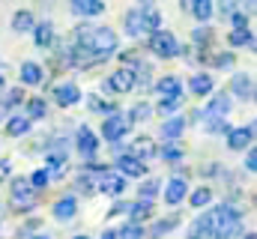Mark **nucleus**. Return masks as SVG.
Wrapping results in <instances>:
<instances>
[{"mask_svg": "<svg viewBox=\"0 0 257 239\" xmlns=\"http://www.w3.org/2000/svg\"><path fill=\"white\" fill-rule=\"evenodd\" d=\"M75 45H81L90 57L96 60V63H102V60H108L114 51H117V33L111 30V27H78L75 30Z\"/></svg>", "mask_w": 257, "mask_h": 239, "instance_id": "nucleus-1", "label": "nucleus"}, {"mask_svg": "<svg viewBox=\"0 0 257 239\" xmlns=\"http://www.w3.org/2000/svg\"><path fill=\"white\" fill-rule=\"evenodd\" d=\"M206 227H209V236L206 239H230L233 233H239V227H242V212L227 206V203H221V206L206 212Z\"/></svg>", "mask_w": 257, "mask_h": 239, "instance_id": "nucleus-2", "label": "nucleus"}, {"mask_svg": "<svg viewBox=\"0 0 257 239\" xmlns=\"http://www.w3.org/2000/svg\"><path fill=\"white\" fill-rule=\"evenodd\" d=\"M150 51H153L156 57H162V60L177 57V54H180L177 36H174L171 30H159V33H153V36H150Z\"/></svg>", "mask_w": 257, "mask_h": 239, "instance_id": "nucleus-3", "label": "nucleus"}, {"mask_svg": "<svg viewBox=\"0 0 257 239\" xmlns=\"http://www.w3.org/2000/svg\"><path fill=\"white\" fill-rule=\"evenodd\" d=\"M128 129H132V123H128L123 114H111V117L102 123V138L111 141V144H120L128 135Z\"/></svg>", "mask_w": 257, "mask_h": 239, "instance_id": "nucleus-4", "label": "nucleus"}, {"mask_svg": "<svg viewBox=\"0 0 257 239\" xmlns=\"http://www.w3.org/2000/svg\"><path fill=\"white\" fill-rule=\"evenodd\" d=\"M135 87V69H128V66H120L117 72H111V78H108V90L111 93H117V96H123Z\"/></svg>", "mask_w": 257, "mask_h": 239, "instance_id": "nucleus-5", "label": "nucleus"}, {"mask_svg": "<svg viewBox=\"0 0 257 239\" xmlns=\"http://www.w3.org/2000/svg\"><path fill=\"white\" fill-rule=\"evenodd\" d=\"M251 144H254V126H239V129H230V132H227V147H230L233 153L248 150Z\"/></svg>", "mask_w": 257, "mask_h": 239, "instance_id": "nucleus-6", "label": "nucleus"}, {"mask_svg": "<svg viewBox=\"0 0 257 239\" xmlns=\"http://www.w3.org/2000/svg\"><path fill=\"white\" fill-rule=\"evenodd\" d=\"M75 144H78V153H81V156H87V159H93V156H96V150H99V138H96V132H93V129H87V126H81V129H78Z\"/></svg>", "mask_w": 257, "mask_h": 239, "instance_id": "nucleus-7", "label": "nucleus"}, {"mask_svg": "<svg viewBox=\"0 0 257 239\" xmlns=\"http://www.w3.org/2000/svg\"><path fill=\"white\" fill-rule=\"evenodd\" d=\"M230 90L242 99V102H251L254 99V81H251V75L248 72H239V75H233V81H230Z\"/></svg>", "mask_w": 257, "mask_h": 239, "instance_id": "nucleus-8", "label": "nucleus"}, {"mask_svg": "<svg viewBox=\"0 0 257 239\" xmlns=\"http://www.w3.org/2000/svg\"><path fill=\"white\" fill-rule=\"evenodd\" d=\"M189 197V185H186V179L174 177L168 182V188H165V200H168V206H177V203H183Z\"/></svg>", "mask_w": 257, "mask_h": 239, "instance_id": "nucleus-9", "label": "nucleus"}, {"mask_svg": "<svg viewBox=\"0 0 257 239\" xmlns=\"http://www.w3.org/2000/svg\"><path fill=\"white\" fill-rule=\"evenodd\" d=\"M54 102H57L60 108H72V105L81 102V90H78L75 84H60V87L54 90Z\"/></svg>", "mask_w": 257, "mask_h": 239, "instance_id": "nucleus-10", "label": "nucleus"}, {"mask_svg": "<svg viewBox=\"0 0 257 239\" xmlns=\"http://www.w3.org/2000/svg\"><path fill=\"white\" fill-rule=\"evenodd\" d=\"M99 191H105V194H111V197H120L123 191H126V179L120 177V174H105V177L99 179Z\"/></svg>", "mask_w": 257, "mask_h": 239, "instance_id": "nucleus-11", "label": "nucleus"}, {"mask_svg": "<svg viewBox=\"0 0 257 239\" xmlns=\"http://www.w3.org/2000/svg\"><path fill=\"white\" fill-rule=\"evenodd\" d=\"M230 105H233V102H230V96H227V93H218V96H212V99H209V105H206V111H203V114H206V117H212V120H221L227 111H230Z\"/></svg>", "mask_w": 257, "mask_h": 239, "instance_id": "nucleus-12", "label": "nucleus"}, {"mask_svg": "<svg viewBox=\"0 0 257 239\" xmlns=\"http://www.w3.org/2000/svg\"><path fill=\"white\" fill-rule=\"evenodd\" d=\"M183 9L192 12L197 21H209L212 18V0H183Z\"/></svg>", "mask_w": 257, "mask_h": 239, "instance_id": "nucleus-13", "label": "nucleus"}, {"mask_svg": "<svg viewBox=\"0 0 257 239\" xmlns=\"http://www.w3.org/2000/svg\"><path fill=\"white\" fill-rule=\"evenodd\" d=\"M147 174V165L144 162H138L135 156H120V177L126 179V177H144Z\"/></svg>", "mask_w": 257, "mask_h": 239, "instance_id": "nucleus-14", "label": "nucleus"}, {"mask_svg": "<svg viewBox=\"0 0 257 239\" xmlns=\"http://www.w3.org/2000/svg\"><path fill=\"white\" fill-rule=\"evenodd\" d=\"M141 27H144V33H159L162 30V15H159V9H153V6H147V9H141Z\"/></svg>", "mask_w": 257, "mask_h": 239, "instance_id": "nucleus-15", "label": "nucleus"}, {"mask_svg": "<svg viewBox=\"0 0 257 239\" xmlns=\"http://www.w3.org/2000/svg\"><path fill=\"white\" fill-rule=\"evenodd\" d=\"M69 6L78 15H102L105 12V3L102 0H69Z\"/></svg>", "mask_w": 257, "mask_h": 239, "instance_id": "nucleus-16", "label": "nucleus"}, {"mask_svg": "<svg viewBox=\"0 0 257 239\" xmlns=\"http://www.w3.org/2000/svg\"><path fill=\"white\" fill-rule=\"evenodd\" d=\"M33 30H36V48L48 51V48H51V42H54V27H51V21L33 24Z\"/></svg>", "mask_w": 257, "mask_h": 239, "instance_id": "nucleus-17", "label": "nucleus"}, {"mask_svg": "<svg viewBox=\"0 0 257 239\" xmlns=\"http://www.w3.org/2000/svg\"><path fill=\"white\" fill-rule=\"evenodd\" d=\"M42 78H45V72H42V66L39 63H33V60H27L24 66H21V84H42Z\"/></svg>", "mask_w": 257, "mask_h": 239, "instance_id": "nucleus-18", "label": "nucleus"}, {"mask_svg": "<svg viewBox=\"0 0 257 239\" xmlns=\"http://www.w3.org/2000/svg\"><path fill=\"white\" fill-rule=\"evenodd\" d=\"M156 93L165 99V96H183V90H180V78H174V75H165V78H159L156 81Z\"/></svg>", "mask_w": 257, "mask_h": 239, "instance_id": "nucleus-19", "label": "nucleus"}, {"mask_svg": "<svg viewBox=\"0 0 257 239\" xmlns=\"http://www.w3.org/2000/svg\"><path fill=\"white\" fill-rule=\"evenodd\" d=\"M186 126H189L186 117H168L165 123H162V135H165L168 141H177V138L186 132Z\"/></svg>", "mask_w": 257, "mask_h": 239, "instance_id": "nucleus-20", "label": "nucleus"}, {"mask_svg": "<svg viewBox=\"0 0 257 239\" xmlns=\"http://www.w3.org/2000/svg\"><path fill=\"white\" fill-rule=\"evenodd\" d=\"M78 212V200L69 194V197H60L57 203H54V218H60V221H69L72 215Z\"/></svg>", "mask_w": 257, "mask_h": 239, "instance_id": "nucleus-21", "label": "nucleus"}, {"mask_svg": "<svg viewBox=\"0 0 257 239\" xmlns=\"http://www.w3.org/2000/svg\"><path fill=\"white\" fill-rule=\"evenodd\" d=\"M189 90H192V96H206V93H212V75H206V72L192 75Z\"/></svg>", "mask_w": 257, "mask_h": 239, "instance_id": "nucleus-22", "label": "nucleus"}, {"mask_svg": "<svg viewBox=\"0 0 257 239\" xmlns=\"http://www.w3.org/2000/svg\"><path fill=\"white\" fill-rule=\"evenodd\" d=\"M128 212H132V224H141V221L153 218V200H138L128 206Z\"/></svg>", "mask_w": 257, "mask_h": 239, "instance_id": "nucleus-23", "label": "nucleus"}, {"mask_svg": "<svg viewBox=\"0 0 257 239\" xmlns=\"http://www.w3.org/2000/svg\"><path fill=\"white\" fill-rule=\"evenodd\" d=\"M177 227H180V215L162 218V221H156V224H153V230H150V239H162L165 233H171V230H177Z\"/></svg>", "mask_w": 257, "mask_h": 239, "instance_id": "nucleus-24", "label": "nucleus"}, {"mask_svg": "<svg viewBox=\"0 0 257 239\" xmlns=\"http://www.w3.org/2000/svg\"><path fill=\"white\" fill-rule=\"evenodd\" d=\"M12 30H15V33H27V30H33V12L18 9V12L12 15Z\"/></svg>", "mask_w": 257, "mask_h": 239, "instance_id": "nucleus-25", "label": "nucleus"}, {"mask_svg": "<svg viewBox=\"0 0 257 239\" xmlns=\"http://www.w3.org/2000/svg\"><path fill=\"white\" fill-rule=\"evenodd\" d=\"M36 206V191H24V194H12V209L15 212H30Z\"/></svg>", "mask_w": 257, "mask_h": 239, "instance_id": "nucleus-26", "label": "nucleus"}, {"mask_svg": "<svg viewBox=\"0 0 257 239\" xmlns=\"http://www.w3.org/2000/svg\"><path fill=\"white\" fill-rule=\"evenodd\" d=\"M27 132H30V120L27 117H9V123H6V135L9 138H21Z\"/></svg>", "mask_w": 257, "mask_h": 239, "instance_id": "nucleus-27", "label": "nucleus"}, {"mask_svg": "<svg viewBox=\"0 0 257 239\" xmlns=\"http://www.w3.org/2000/svg\"><path fill=\"white\" fill-rule=\"evenodd\" d=\"M189 200H192L194 209H203V206H209V203H212V188H206V185L194 188L192 194H189Z\"/></svg>", "mask_w": 257, "mask_h": 239, "instance_id": "nucleus-28", "label": "nucleus"}, {"mask_svg": "<svg viewBox=\"0 0 257 239\" xmlns=\"http://www.w3.org/2000/svg\"><path fill=\"white\" fill-rule=\"evenodd\" d=\"M150 156H156V144H153V138H138V141H135V159L144 162V159H150Z\"/></svg>", "mask_w": 257, "mask_h": 239, "instance_id": "nucleus-29", "label": "nucleus"}, {"mask_svg": "<svg viewBox=\"0 0 257 239\" xmlns=\"http://www.w3.org/2000/svg\"><path fill=\"white\" fill-rule=\"evenodd\" d=\"M66 168V156L63 153H48V165H45V171H48V177H60Z\"/></svg>", "mask_w": 257, "mask_h": 239, "instance_id": "nucleus-30", "label": "nucleus"}, {"mask_svg": "<svg viewBox=\"0 0 257 239\" xmlns=\"http://www.w3.org/2000/svg\"><path fill=\"white\" fill-rule=\"evenodd\" d=\"M227 42H230L233 48H239V45H245V48H254V36H251L248 30H233V33L227 36Z\"/></svg>", "mask_w": 257, "mask_h": 239, "instance_id": "nucleus-31", "label": "nucleus"}, {"mask_svg": "<svg viewBox=\"0 0 257 239\" xmlns=\"http://www.w3.org/2000/svg\"><path fill=\"white\" fill-rule=\"evenodd\" d=\"M45 114H48L45 99H30L27 102V120H45Z\"/></svg>", "mask_w": 257, "mask_h": 239, "instance_id": "nucleus-32", "label": "nucleus"}, {"mask_svg": "<svg viewBox=\"0 0 257 239\" xmlns=\"http://www.w3.org/2000/svg\"><path fill=\"white\" fill-rule=\"evenodd\" d=\"M126 33L128 36H141L144 33V27H141V9L126 12Z\"/></svg>", "mask_w": 257, "mask_h": 239, "instance_id": "nucleus-33", "label": "nucleus"}, {"mask_svg": "<svg viewBox=\"0 0 257 239\" xmlns=\"http://www.w3.org/2000/svg\"><path fill=\"white\" fill-rule=\"evenodd\" d=\"M21 99H24V90H9V93H6V99H0V120L6 117V114H9V108H12V105H18Z\"/></svg>", "mask_w": 257, "mask_h": 239, "instance_id": "nucleus-34", "label": "nucleus"}, {"mask_svg": "<svg viewBox=\"0 0 257 239\" xmlns=\"http://www.w3.org/2000/svg\"><path fill=\"white\" fill-rule=\"evenodd\" d=\"M183 99L186 96H165V99H159V114H174L183 105Z\"/></svg>", "mask_w": 257, "mask_h": 239, "instance_id": "nucleus-35", "label": "nucleus"}, {"mask_svg": "<svg viewBox=\"0 0 257 239\" xmlns=\"http://www.w3.org/2000/svg\"><path fill=\"white\" fill-rule=\"evenodd\" d=\"M150 114H153V108H150L147 102H138V105L128 111V117H126V120H128V123H141V120H147Z\"/></svg>", "mask_w": 257, "mask_h": 239, "instance_id": "nucleus-36", "label": "nucleus"}, {"mask_svg": "<svg viewBox=\"0 0 257 239\" xmlns=\"http://www.w3.org/2000/svg\"><path fill=\"white\" fill-rule=\"evenodd\" d=\"M162 159L165 162H180L183 159V147L180 144H165L162 147Z\"/></svg>", "mask_w": 257, "mask_h": 239, "instance_id": "nucleus-37", "label": "nucleus"}, {"mask_svg": "<svg viewBox=\"0 0 257 239\" xmlns=\"http://www.w3.org/2000/svg\"><path fill=\"white\" fill-rule=\"evenodd\" d=\"M141 200H153L156 194H159V179H147V182H141Z\"/></svg>", "mask_w": 257, "mask_h": 239, "instance_id": "nucleus-38", "label": "nucleus"}, {"mask_svg": "<svg viewBox=\"0 0 257 239\" xmlns=\"http://www.w3.org/2000/svg\"><path fill=\"white\" fill-rule=\"evenodd\" d=\"M212 36H215V30H212L209 24H203V27H197V30L192 33V39L197 42V45H200V48H203V45H206V42H209Z\"/></svg>", "mask_w": 257, "mask_h": 239, "instance_id": "nucleus-39", "label": "nucleus"}, {"mask_svg": "<svg viewBox=\"0 0 257 239\" xmlns=\"http://www.w3.org/2000/svg\"><path fill=\"white\" fill-rule=\"evenodd\" d=\"M27 179H30V188H45V185L51 182V177H48V171H45V168L33 171V177H27Z\"/></svg>", "mask_w": 257, "mask_h": 239, "instance_id": "nucleus-40", "label": "nucleus"}, {"mask_svg": "<svg viewBox=\"0 0 257 239\" xmlns=\"http://www.w3.org/2000/svg\"><path fill=\"white\" fill-rule=\"evenodd\" d=\"M75 188L84 191V194H93V191H96V179H90L87 174H81V177H75Z\"/></svg>", "mask_w": 257, "mask_h": 239, "instance_id": "nucleus-41", "label": "nucleus"}, {"mask_svg": "<svg viewBox=\"0 0 257 239\" xmlns=\"http://www.w3.org/2000/svg\"><path fill=\"white\" fill-rule=\"evenodd\" d=\"M117 239H144V227H141V224H126V227L117 233Z\"/></svg>", "mask_w": 257, "mask_h": 239, "instance_id": "nucleus-42", "label": "nucleus"}, {"mask_svg": "<svg viewBox=\"0 0 257 239\" xmlns=\"http://www.w3.org/2000/svg\"><path fill=\"white\" fill-rule=\"evenodd\" d=\"M9 185H12V194H24V191H33V188H30V179H27V177H15L12 182H9Z\"/></svg>", "mask_w": 257, "mask_h": 239, "instance_id": "nucleus-43", "label": "nucleus"}, {"mask_svg": "<svg viewBox=\"0 0 257 239\" xmlns=\"http://www.w3.org/2000/svg\"><path fill=\"white\" fill-rule=\"evenodd\" d=\"M230 24H233V30H248V15L245 12H233L230 15Z\"/></svg>", "mask_w": 257, "mask_h": 239, "instance_id": "nucleus-44", "label": "nucleus"}, {"mask_svg": "<svg viewBox=\"0 0 257 239\" xmlns=\"http://www.w3.org/2000/svg\"><path fill=\"white\" fill-rule=\"evenodd\" d=\"M128 206H132V203H126V200H117V203L111 206V212H108V215H111V218H120L123 212H128Z\"/></svg>", "mask_w": 257, "mask_h": 239, "instance_id": "nucleus-45", "label": "nucleus"}, {"mask_svg": "<svg viewBox=\"0 0 257 239\" xmlns=\"http://www.w3.org/2000/svg\"><path fill=\"white\" fill-rule=\"evenodd\" d=\"M212 63H215V69H230L233 66V54H218Z\"/></svg>", "mask_w": 257, "mask_h": 239, "instance_id": "nucleus-46", "label": "nucleus"}, {"mask_svg": "<svg viewBox=\"0 0 257 239\" xmlns=\"http://www.w3.org/2000/svg\"><path fill=\"white\" fill-rule=\"evenodd\" d=\"M236 6H239V0H221V3H218V9H221V12H227V15H233V12H239Z\"/></svg>", "mask_w": 257, "mask_h": 239, "instance_id": "nucleus-47", "label": "nucleus"}, {"mask_svg": "<svg viewBox=\"0 0 257 239\" xmlns=\"http://www.w3.org/2000/svg\"><path fill=\"white\" fill-rule=\"evenodd\" d=\"M245 171H248V174L257 171V153L254 150H248V156H245Z\"/></svg>", "mask_w": 257, "mask_h": 239, "instance_id": "nucleus-48", "label": "nucleus"}, {"mask_svg": "<svg viewBox=\"0 0 257 239\" xmlns=\"http://www.w3.org/2000/svg\"><path fill=\"white\" fill-rule=\"evenodd\" d=\"M206 129H209V132H230V129H227V123H224V120H212V123H209V126H206Z\"/></svg>", "mask_w": 257, "mask_h": 239, "instance_id": "nucleus-49", "label": "nucleus"}, {"mask_svg": "<svg viewBox=\"0 0 257 239\" xmlns=\"http://www.w3.org/2000/svg\"><path fill=\"white\" fill-rule=\"evenodd\" d=\"M90 108H93V111H111V105H105V102H99V99H90Z\"/></svg>", "mask_w": 257, "mask_h": 239, "instance_id": "nucleus-50", "label": "nucleus"}, {"mask_svg": "<svg viewBox=\"0 0 257 239\" xmlns=\"http://www.w3.org/2000/svg\"><path fill=\"white\" fill-rule=\"evenodd\" d=\"M9 168H12L9 162H0V179H9Z\"/></svg>", "mask_w": 257, "mask_h": 239, "instance_id": "nucleus-51", "label": "nucleus"}, {"mask_svg": "<svg viewBox=\"0 0 257 239\" xmlns=\"http://www.w3.org/2000/svg\"><path fill=\"white\" fill-rule=\"evenodd\" d=\"M102 239H117V233H114V230H108V233H102Z\"/></svg>", "mask_w": 257, "mask_h": 239, "instance_id": "nucleus-52", "label": "nucleus"}, {"mask_svg": "<svg viewBox=\"0 0 257 239\" xmlns=\"http://www.w3.org/2000/svg\"><path fill=\"white\" fill-rule=\"evenodd\" d=\"M245 239H257V236H254V233H245Z\"/></svg>", "mask_w": 257, "mask_h": 239, "instance_id": "nucleus-53", "label": "nucleus"}, {"mask_svg": "<svg viewBox=\"0 0 257 239\" xmlns=\"http://www.w3.org/2000/svg\"><path fill=\"white\" fill-rule=\"evenodd\" d=\"M72 239H90V236H72Z\"/></svg>", "mask_w": 257, "mask_h": 239, "instance_id": "nucleus-54", "label": "nucleus"}, {"mask_svg": "<svg viewBox=\"0 0 257 239\" xmlns=\"http://www.w3.org/2000/svg\"><path fill=\"white\" fill-rule=\"evenodd\" d=\"M33 239H51V236H33Z\"/></svg>", "mask_w": 257, "mask_h": 239, "instance_id": "nucleus-55", "label": "nucleus"}, {"mask_svg": "<svg viewBox=\"0 0 257 239\" xmlns=\"http://www.w3.org/2000/svg\"><path fill=\"white\" fill-rule=\"evenodd\" d=\"M0 212H3V206H0Z\"/></svg>", "mask_w": 257, "mask_h": 239, "instance_id": "nucleus-56", "label": "nucleus"}]
</instances>
